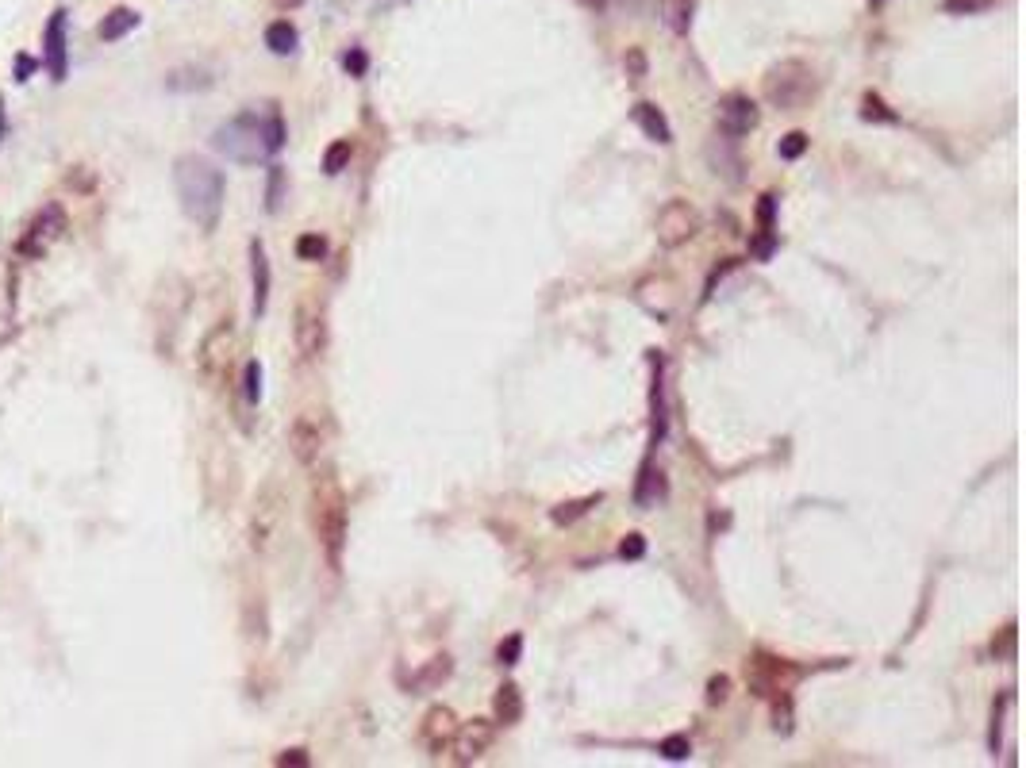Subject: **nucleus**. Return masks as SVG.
Here are the masks:
<instances>
[{"label":"nucleus","mask_w":1026,"mask_h":768,"mask_svg":"<svg viewBox=\"0 0 1026 768\" xmlns=\"http://www.w3.org/2000/svg\"><path fill=\"white\" fill-rule=\"evenodd\" d=\"M292 339H296L301 358H308V362H315L327 350V311H323L320 300H301V304H296Z\"/></svg>","instance_id":"1a4fd4ad"},{"label":"nucleus","mask_w":1026,"mask_h":768,"mask_svg":"<svg viewBox=\"0 0 1026 768\" xmlns=\"http://www.w3.org/2000/svg\"><path fill=\"white\" fill-rule=\"evenodd\" d=\"M627 78L630 81H642L646 78V54L634 47V50H627Z\"/></svg>","instance_id":"ea45409f"},{"label":"nucleus","mask_w":1026,"mask_h":768,"mask_svg":"<svg viewBox=\"0 0 1026 768\" xmlns=\"http://www.w3.org/2000/svg\"><path fill=\"white\" fill-rule=\"evenodd\" d=\"M654 235H658V247H665V250H677V247H684V242H693L700 235L696 204L669 200L665 208L658 212V219H654Z\"/></svg>","instance_id":"6e6552de"},{"label":"nucleus","mask_w":1026,"mask_h":768,"mask_svg":"<svg viewBox=\"0 0 1026 768\" xmlns=\"http://www.w3.org/2000/svg\"><path fill=\"white\" fill-rule=\"evenodd\" d=\"M350 154H354V146H350V139H334L331 146H327V154H323V174H343L346 170V162H350Z\"/></svg>","instance_id":"a878e982"},{"label":"nucleus","mask_w":1026,"mask_h":768,"mask_svg":"<svg viewBox=\"0 0 1026 768\" xmlns=\"http://www.w3.org/2000/svg\"><path fill=\"white\" fill-rule=\"evenodd\" d=\"M808 146H811V139L804 135V131H788V135L777 142V154L785 158V162H796V158L808 154Z\"/></svg>","instance_id":"bb28decb"},{"label":"nucleus","mask_w":1026,"mask_h":768,"mask_svg":"<svg viewBox=\"0 0 1026 768\" xmlns=\"http://www.w3.org/2000/svg\"><path fill=\"white\" fill-rule=\"evenodd\" d=\"M5 131H8V120H5V100H0V139H5Z\"/></svg>","instance_id":"a18cd8bd"},{"label":"nucleus","mask_w":1026,"mask_h":768,"mask_svg":"<svg viewBox=\"0 0 1026 768\" xmlns=\"http://www.w3.org/2000/svg\"><path fill=\"white\" fill-rule=\"evenodd\" d=\"M630 116H634V123H639V127L646 131V139H654L658 146H669V142H673V127H669L665 111H661L658 104L642 100V104H634Z\"/></svg>","instance_id":"f3484780"},{"label":"nucleus","mask_w":1026,"mask_h":768,"mask_svg":"<svg viewBox=\"0 0 1026 768\" xmlns=\"http://www.w3.org/2000/svg\"><path fill=\"white\" fill-rule=\"evenodd\" d=\"M231 365H235V323L231 320H219L208 334L200 339L196 350V369L208 388H223L231 377Z\"/></svg>","instance_id":"423d86ee"},{"label":"nucleus","mask_w":1026,"mask_h":768,"mask_svg":"<svg viewBox=\"0 0 1026 768\" xmlns=\"http://www.w3.org/2000/svg\"><path fill=\"white\" fill-rule=\"evenodd\" d=\"M992 658L996 661H1011L1015 658V623H1007L1000 630V638H992Z\"/></svg>","instance_id":"2f4dec72"},{"label":"nucleus","mask_w":1026,"mask_h":768,"mask_svg":"<svg viewBox=\"0 0 1026 768\" xmlns=\"http://www.w3.org/2000/svg\"><path fill=\"white\" fill-rule=\"evenodd\" d=\"M1003 703H1011V696H1000V703L992 707V738H988V745H992V753L1000 749V726H1003Z\"/></svg>","instance_id":"79ce46f5"},{"label":"nucleus","mask_w":1026,"mask_h":768,"mask_svg":"<svg viewBox=\"0 0 1026 768\" xmlns=\"http://www.w3.org/2000/svg\"><path fill=\"white\" fill-rule=\"evenodd\" d=\"M665 496V480L661 473L654 469V465H642V477H639V492H634V500L642 503V508H654V503Z\"/></svg>","instance_id":"5701e85b"},{"label":"nucleus","mask_w":1026,"mask_h":768,"mask_svg":"<svg viewBox=\"0 0 1026 768\" xmlns=\"http://www.w3.org/2000/svg\"><path fill=\"white\" fill-rule=\"evenodd\" d=\"M242 396H247V404L262 400V365L258 362H247V369H242Z\"/></svg>","instance_id":"c85d7f7f"},{"label":"nucleus","mask_w":1026,"mask_h":768,"mask_svg":"<svg viewBox=\"0 0 1026 768\" xmlns=\"http://www.w3.org/2000/svg\"><path fill=\"white\" fill-rule=\"evenodd\" d=\"M454 730H458V719H454V710L450 707H431L423 715V726H419V742L431 749V753L439 757L446 745L454 742Z\"/></svg>","instance_id":"4468645a"},{"label":"nucleus","mask_w":1026,"mask_h":768,"mask_svg":"<svg viewBox=\"0 0 1026 768\" xmlns=\"http://www.w3.org/2000/svg\"><path fill=\"white\" fill-rule=\"evenodd\" d=\"M688 753H693V742H688L684 734H669L661 742V757L665 761H688Z\"/></svg>","instance_id":"473e14b6"},{"label":"nucleus","mask_w":1026,"mask_h":768,"mask_svg":"<svg viewBox=\"0 0 1026 768\" xmlns=\"http://www.w3.org/2000/svg\"><path fill=\"white\" fill-rule=\"evenodd\" d=\"M296 43H301V35H296V27H292L289 20H277V24L266 27V47H270L273 54H292Z\"/></svg>","instance_id":"b1692460"},{"label":"nucleus","mask_w":1026,"mask_h":768,"mask_svg":"<svg viewBox=\"0 0 1026 768\" xmlns=\"http://www.w3.org/2000/svg\"><path fill=\"white\" fill-rule=\"evenodd\" d=\"M139 27V12L135 8H111L104 20H100V27H97V35L104 43H116V39H123V35H132Z\"/></svg>","instance_id":"aec40b11"},{"label":"nucleus","mask_w":1026,"mask_h":768,"mask_svg":"<svg viewBox=\"0 0 1026 768\" xmlns=\"http://www.w3.org/2000/svg\"><path fill=\"white\" fill-rule=\"evenodd\" d=\"M281 193H285V170H281V165H273V170H270V193H266V208L270 212L281 208Z\"/></svg>","instance_id":"72a5a7b5"},{"label":"nucleus","mask_w":1026,"mask_h":768,"mask_svg":"<svg viewBox=\"0 0 1026 768\" xmlns=\"http://www.w3.org/2000/svg\"><path fill=\"white\" fill-rule=\"evenodd\" d=\"M289 446H292V458L301 465H315L327 446V430H323V419L315 416V411H301V416L292 419L289 426Z\"/></svg>","instance_id":"9d476101"},{"label":"nucleus","mask_w":1026,"mask_h":768,"mask_svg":"<svg viewBox=\"0 0 1026 768\" xmlns=\"http://www.w3.org/2000/svg\"><path fill=\"white\" fill-rule=\"evenodd\" d=\"M619 557H623V561L646 557V538H642V534H627V538L619 542Z\"/></svg>","instance_id":"4c0bfd02"},{"label":"nucleus","mask_w":1026,"mask_h":768,"mask_svg":"<svg viewBox=\"0 0 1026 768\" xmlns=\"http://www.w3.org/2000/svg\"><path fill=\"white\" fill-rule=\"evenodd\" d=\"M492 738H496V722H489V719H473V722H465V726H458L454 730V764H473V761H481L484 753H489L492 749Z\"/></svg>","instance_id":"f8f14e48"},{"label":"nucleus","mask_w":1026,"mask_h":768,"mask_svg":"<svg viewBox=\"0 0 1026 768\" xmlns=\"http://www.w3.org/2000/svg\"><path fill=\"white\" fill-rule=\"evenodd\" d=\"M450 668H454V665H450V658L442 653V658H435V661L427 665V668L419 672V677H416V688H439L446 677H450Z\"/></svg>","instance_id":"cd10ccee"},{"label":"nucleus","mask_w":1026,"mask_h":768,"mask_svg":"<svg viewBox=\"0 0 1026 768\" xmlns=\"http://www.w3.org/2000/svg\"><path fill=\"white\" fill-rule=\"evenodd\" d=\"M174 184H177V200L185 216H189L200 231H216L219 216H223V193H227V181L223 170L200 154H185L174 162Z\"/></svg>","instance_id":"f03ea898"},{"label":"nucleus","mask_w":1026,"mask_h":768,"mask_svg":"<svg viewBox=\"0 0 1026 768\" xmlns=\"http://www.w3.org/2000/svg\"><path fill=\"white\" fill-rule=\"evenodd\" d=\"M862 120L865 123H900V116H895V111L876 97V92H865L862 97Z\"/></svg>","instance_id":"393cba45"},{"label":"nucleus","mask_w":1026,"mask_h":768,"mask_svg":"<svg viewBox=\"0 0 1026 768\" xmlns=\"http://www.w3.org/2000/svg\"><path fill=\"white\" fill-rule=\"evenodd\" d=\"M773 730H777V734H792V700H788V691L773 696Z\"/></svg>","instance_id":"c756f323"},{"label":"nucleus","mask_w":1026,"mask_h":768,"mask_svg":"<svg viewBox=\"0 0 1026 768\" xmlns=\"http://www.w3.org/2000/svg\"><path fill=\"white\" fill-rule=\"evenodd\" d=\"M35 69H39V62H35V58H31V54H16V62H12V78H16V81H20V85H24V81L31 78V73H35Z\"/></svg>","instance_id":"a19ab883"},{"label":"nucleus","mask_w":1026,"mask_h":768,"mask_svg":"<svg viewBox=\"0 0 1026 768\" xmlns=\"http://www.w3.org/2000/svg\"><path fill=\"white\" fill-rule=\"evenodd\" d=\"M43 47H47V69H50V78L54 81H62L66 78V12L58 8L47 20V31H43Z\"/></svg>","instance_id":"2eb2a0df"},{"label":"nucleus","mask_w":1026,"mask_h":768,"mask_svg":"<svg viewBox=\"0 0 1026 768\" xmlns=\"http://www.w3.org/2000/svg\"><path fill=\"white\" fill-rule=\"evenodd\" d=\"M219 154H227L238 165H258L273 158L277 150L285 146V120L281 111L270 108V111H242V116L227 120L223 127H216L212 135Z\"/></svg>","instance_id":"f257e3e1"},{"label":"nucleus","mask_w":1026,"mask_h":768,"mask_svg":"<svg viewBox=\"0 0 1026 768\" xmlns=\"http://www.w3.org/2000/svg\"><path fill=\"white\" fill-rule=\"evenodd\" d=\"M492 715L496 722L503 726H515L519 719H524V691H519V684H500L496 696H492Z\"/></svg>","instance_id":"a211bd4d"},{"label":"nucleus","mask_w":1026,"mask_h":768,"mask_svg":"<svg viewBox=\"0 0 1026 768\" xmlns=\"http://www.w3.org/2000/svg\"><path fill=\"white\" fill-rule=\"evenodd\" d=\"M66 231V212L58 208V204H47V208L35 216V223L27 227V235L20 238V254L24 258H43L47 254V247L54 238H58Z\"/></svg>","instance_id":"ddd939ff"},{"label":"nucleus","mask_w":1026,"mask_h":768,"mask_svg":"<svg viewBox=\"0 0 1026 768\" xmlns=\"http://www.w3.org/2000/svg\"><path fill=\"white\" fill-rule=\"evenodd\" d=\"M312 527L331 561V569H339L343 546H346V492L334 480V473H320L312 480Z\"/></svg>","instance_id":"7ed1b4c3"},{"label":"nucleus","mask_w":1026,"mask_h":768,"mask_svg":"<svg viewBox=\"0 0 1026 768\" xmlns=\"http://www.w3.org/2000/svg\"><path fill=\"white\" fill-rule=\"evenodd\" d=\"M761 97H765V104H773L777 111H799V108H808L819 97V78H815V69L808 62L785 58V62H777L769 73H765Z\"/></svg>","instance_id":"20e7f679"},{"label":"nucleus","mask_w":1026,"mask_h":768,"mask_svg":"<svg viewBox=\"0 0 1026 768\" xmlns=\"http://www.w3.org/2000/svg\"><path fill=\"white\" fill-rule=\"evenodd\" d=\"M250 280H254V315L262 320L270 304V258L262 242H250Z\"/></svg>","instance_id":"dca6fc26"},{"label":"nucleus","mask_w":1026,"mask_h":768,"mask_svg":"<svg viewBox=\"0 0 1026 768\" xmlns=\"http://www.w3.org/2000/svg\"><path fill=\"white\" fill-rule=\"evenodd\" d=\"M343 66H346V73H354V78H362V73L369 69V54L354 47V50L343 54Z\"/></svg>","instance_id":"58836bf2"},{"label":"nucleus","mask_w":1026,"mask_h":768,"mask_svg":"<svg viewBox=\"0 0 1026 768\" xmlns=\"http://www.w3.org/2000/svg\"><path fill=\"white\" fill-rule=\"evenodd\" d=\"M761 123V111L750 97H738V92H731V97H723L715 104V127L723 131L726 139H742L750 135V131Z\"/></svg>","instance_id":"9b49d317"},{"label":"nucleus","mask_w":1026,"mask_h":768,"mask_svg":"<svg viewBox=\"0 0 1026 768\" xmlns=\"http://www.w3.org/2000/svg\"><path fill=\"white\" fill-rule=\"evenodd\" d=\"M308 761H312V757H308V749H285V753H281V757H277V764H281V768H289V764H296V768H304Z\"/></svg>","instance_id":"37998d69"},{"label":"nucleus","mask_w":1026,"mask_h":768,"mask_svg":"<svg viewBox=\"0 0 1026 768\" xmlns=\"http://www.w3.org/2000/svg\"><path fill=\"white\" fill-rule=\"evenodd\" d=\"M726 700H731V677H726V672H719V677L707 680V703L719 707V703H726Z\"/></svg>","instance_id":"f704fd0d"},{"label":"nucleus","mask_w":1026,"mask_h":768,"mask_svg":"<svg viewBox=\"0 0 1026 768\" xmlns=\"http://www.w3.org/2000/svg\"><path fill=\"white\" fill-rule=\"evenodd\" d=\"M519 658H524V638H519V634H512V638H503V642H500L496 661H500V665H515Z\"/></svg>","instance_id":"c9c22d12"},{"label":"nucleus","mask_w":1026,"mask_h":768,"mask_svg":"<svg viewBox=\"0 0 1026 768\" xmlns=\"http://www.w3.org/2000/svg\"><path fill=\"white\" fill-rule=\"evenodd\" d=\"M327 254V238L323 235H301L296 238V258L301 261H320Z\"/></svg>","instance_id":"7c9ffc66"},{"label":"nucleus","mask_w":1026,"mask_h":768,"mask_svg":"<svg viewBox=\"0 0 1026 768\" xmlns=\"http://www.w3.org/2000/svg\"><path fill=\"white\" fill-rule=\"evenodd\" d=\"M600 500H604V496L596 492V496H585V500H569V503H557V508L550 511V519L557 522V527H569V522H576L581 515H588L592 508H600Z\"/></svg>","instance_id":"4be33fe9"},{"label":"nucleus","mask_w":1026,"mask_h":768,"mask_svg":"<svg viewBox=\"0 0 1026 768\" xmlns=\"http://www.w3.org/2000/svg\"><path fill=\"white\" fill-rule=\"evenodd\" d=\"M304 0H273V8H281V12H292V8H301Z\"/></svg>","instance_id":"c03bdc74"},{"label":"nucleus","mask_w":1026,"mask_h":768,"mask_svg":"<svg viewBox=\"0 0 1026 768\" xmlns=\"http://www.w3.org/2000/svg\"><path fill=\"white\" fill-rule=\"evenodd\" d=\"M285 519H289V496L277 480H266L254 496L250 508V522H247V538L254 553H270L285 534Z\"/></svg>","instance_id":"39448f33"},{"label":"nucleus","mask_w":1026,"mask_h":768,"mask_svg":"<svg viewBox=\"0 0 1026 768\" xmlns=\"http://www.w3.org/2000/svg\"><path fill=\"white\" fill-rule=\"evenodd\" d=\"M216 78L208 69H196V66H185V69H174L170 78H165V89L170 92H196V89H212Z\"/></svg>","instance_id":"412c9836"},{"label":"nucleus","mask_w":1026,"mask_h":768,"mask_svg":"<svg viewBox=\"0 0 1026 768\" xmlns=\"http://www.w3.org/2000/svg\"><path fill=\"white\" fill-rule=\"evenodd\" d=\"M693 12H696V0H658L661 24L673 35H688V27H693Z\"/></svg>","instance_id":"6ab92c4d"},{"label":"nucleus","mask_w":1026,"mask_h":768,"mask_svg":"<svg viewBox=\"0 0 1026 768\" xmlns=\"http://www.w3.org/2000/svg\"><path fill=\"white\" fill-rule=\"evenodd\" d=\"M581 5H588V8H596V12H600V8H604V0H581Z\"/></svg>","instance_id":"49530a36"},{"label":"nucleus","mask_w":1026,"mask_h":768,"mask_svg":"<svg viewBox=\"0 0 1026 768\" xmlns=\"http://www.w3.org/2000/svg\"><path fill=\"white\" fill-rule=\"evenodd\" d=\"M992 8V0H946V12L949 16H977V12H988Z\"/></svg>","instance_id":"e433bc0d"},{"label":"nucleus","mask_w":1026,"mask_h":768,"mask_svg":"<svg viewBox=\"0 0 1026 768\" xmlns=\"http://www.w3.org/2000/svg\"><path fill=\"white\" fill-rule=\"evenodd\" d=\"M799 677H804V668L792 665L788 658H773V653H750L746 658V684H750L754 696H780V691H788Z\"/></svg>","instance_id":"0eeeda50"}]
</instances>
